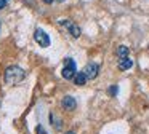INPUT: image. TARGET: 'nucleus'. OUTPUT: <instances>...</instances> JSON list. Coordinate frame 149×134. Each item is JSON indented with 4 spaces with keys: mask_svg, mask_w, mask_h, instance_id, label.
<instances>
[{
    "mask_svg": "<svg viewBox=\"0 0 149 134\" xmlns=\"http://www.w3.org/2000/svg\"><path fill=\"white\" fill-rule=\"evenodd\" d=\"M26 78V72H24L21 67L18 66H10L5 69V73H3V80L7 85H16V83L23 82Z\"/></svg>",
    "mask_w": 149,
    "mask_h": 134,
    "instance_id": "f257e3e1",
    "label": "nucleus"
},
{
    "mask_svg": "<svg viewBox=\"0 0 149 134\" xmlns=\"http://www.w3.org/2000/svg\"><path fill=\"white\" fill-rule=\"evenodd\" d=\"M75 73H77V66H75L74 59H72V57H66L64 59V67H63V72H61L63 78L74 80Z\"/></svg>",
    "mask_w": 149,
    "mask_h": 134,
    "instance_id": "f03ea898",
    "label": "nucleus"
},
{
    "mask_svg": "<svg viewBox=\"0 0 149 134\" xmlns=\"http://www.w3.org/2000/svg\"><path fill=\"white\" fill-rule=\"evenodd\" d=\"M59 24H61L63 27H64L74 38H79V37H80L82 30H80V27H79V26L75 24L74 21H71V19H61V21H59Z\"/></svg>",
    "mask_w": 149,
    "mask_h": 134,
    "instance_id": "7ed1b4c3",
    "label": "nucleus"
},
{
    "mask_svg": "<svg viewBox=\"0 0 149 134\" xmlns=\"http://www.w3.org/2000/svg\"><path fill=\"white\" fill-rule=\"evenodd\" d=\"M34 40H36V43L40 45L42 48L50 46V37L43 29H36V32H34Z\"/></svg>",
    "mask_w": 149,
    "mask_h": 134,
    "instance_id": "20e7f679",
    "label": "nucleus"
},
{
    "mask_svg": "<svg viewBox=\"0 0 149 134\" xmlns=\"http://www.w3.org/2000/svg\"><path fill=\"white\" fill-rule=\"evenodd\" d=\"M84 72H85V75H87L88 80H95L98 77V73H100V66H98L96 62H88L87 66H85Z\"/></svg>",
    "mask_w": 149,
    "mask_h": 134,
    "instance_id": "39448f33",
    "label": "nucleus"
},
{
    "mask_svg": "<svg viewBox=\"0 0 149 134\" xmlns=\"http://www.w3.org/2000/svg\"><path fill=\"white\" fill-rule=\"evenodd\" d=\"M61 107L64 108V110H75V107H77V101H75L72 96H64V97L61 99Z\"/></svg>",
    "mask_w": 149,
    "mask_h": 134,
    "instance_id": "423d86ee",
    "label": "nucleus"
},
{
    "mask_svg": "<svg viewBox=\"0 0 149 134\" xmlns=\"http://www.w3.org/2000/svg\"><path fill=\"white\" fill-rule=\"evenodd\" d=\"M132 67H133V59H130L128 56L119 59V69L120 70H128V69H132Z\"/></svg>",
    "mask_w": 149,
    "mask_h": 134,
    "instance_id": "0eeeda50",
    "label": "nucleus"
},
{
    "mask_svg": "<svg viewBox=\"0 0 149 134\" xmlns=\"http://www.w3.org/2000/svg\"><path fill=\"white\" fill-rule=\"evenodd\" d=\"M87 80L88 78H87V75H85L84 70H82V72H77V73H75V77H74V83L77 86H84L85 83H87Z\"/></svg>",
    "mask_w": 149,
    "mask_h": 134,
    "instance_id": "6e6552de",
    "label": "nucleus"
},
{
    "mask_svg": "<svg viewBox=\"0 0 149 134\" xmlns=\"http://www.w3.org/2000/svg\"><path fill=\"white\" fill-rule=\"evenodd\" d=\"M128 48L125 46V45H120L119 48H117V56H119V59H122V57H127L128 56Z\"/></svg>",
    "mask_w": 149,
    "mask_h": 134,
    "instance_id": "1a4fd4ad",
    "label": "nucleus"
},
{
    "mask_svg": "<svg viewBox=\"0 0 149 134\" xmlns=\"http://www.w3.org/2000/svg\"><path fill=\"white\" fill-rule=\"evenodd\" d=\"M117 93H119V88H117V85H114V86H111V88H109V94L112 96V97H116Z\"/></svg>",
    "mask_w": 149,
    "mask_h": 134,
    "instance_id": "9d476101",
    "label": "nucleus"
},
{
    "mask_svg": "<svg viewBox=\"0 0 149 134\" xmlns=\"http://www.w3.org/2000/svg\"><path fill=\"white\" fill-rule=\"evenodd\" d=\"M50 120H52V123H53V121H55V128H56V129H59V128H61V123H59V120H56V117H55V115H50Z\"/></svg>",
    "mask_w": 149,
    "mask_h": 134,
    "instance_id": "9b49d317",
    "label": "nucleus"
},
{
    "mask_svg": "<svg viewBox=\"0 0 149 134\" xmlns=\"http://www.w3.org/2000/svg\"><path fill=\"white\" fill-rule=\"evenodd\" d=\"M36 133H37V134H47V131L43 129L42 124H39V126H37V129H36Z\"/></svg>",
    "mask_w": 149,
    "mask_h": 134,
    "instance_id": "f8f14e48",
    "label": "nucleus"
},
{
    "mask_svg": "<svg viewBox=\"0 0 149 134\" xmlns=\"http://www.w3.org/2000/svg\"><path fill=\"white\" fill-rule=\"evenodd\" d=\"M7 3H8V0H0V10L5 8V6H7Z\"/></svg>",
    "mask_w": 149,
    "mask_h": 134,
    "instance_id": "ddd939ff",
    "label": "nucleus"
},
{
    "mask_svg": "<svg viewBox=\"0 0 149 134\" xmlns=\"http://www.w3.org/2000/svg\"><path fill=\"white\" fill-rule=\"evenodd\" d=\"M55 0H43V3H47V5H50V3H53Z\"/></svg>",
    "mask_w": 149,
    "mask_h": 134,
    "instance_id": "4468645a",
    "label": "nucleus"
},
{
    "mask_svg": "<svg viewBox=\"0 0 149 134\" xmlns=\"http://www.w3.org/2000/svg\"><path fill=\"white\" fill-rule=\"evenodd\" d=\"M66 134H75V133H74V131H68Z\"/></svg>",
    "mask_w": 149,
    "mask_h": 134,
    "instance_id": "2eb2a0df",
    "label": "nucleus"
},
{
    "mask_svg": "<svg viewBox=\"0 0 149 134\" xmlns=\"http://www.w3.org/2000/svg\"><path fill=\"white\" fill-rule=\"evenodd\" d=\"M58 2H64V0H58Z\"/></svg>",
    "mask_w": 149,
    "mask_h": 134,
    "instance_id": "dca6fc26",
    "label": "nucleus"
}]
</instances>
